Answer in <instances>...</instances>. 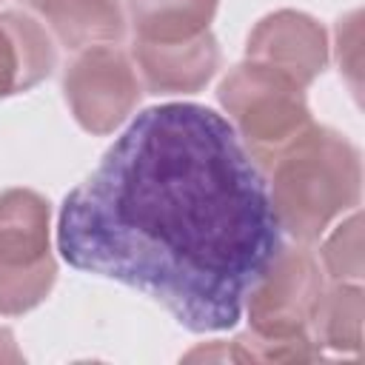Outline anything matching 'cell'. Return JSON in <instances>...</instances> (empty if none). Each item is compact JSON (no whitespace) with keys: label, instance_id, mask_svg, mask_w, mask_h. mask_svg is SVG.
I'll return each instance as SVG.
<instances>
[{"label":"cell","instance_id":"obj_14","mask_svg":"<svg viewBox=\"0 0 365 365\" xmlns=\"http://www.w3.org/2000/svg\"><path fill=\"white\" fill-rule=\"evenodd\" d=\"M57 279L54 257L34 265H6L0 262V317H17L37 308Z\"/></svg>","mask_w":365,"mask_h":365},{"label":"cell","instance_id":"obj_5","mask_svg":"<svg viewBox=\"0 0 365 365\" xmlns=\"http://www.w3.org/2000/svg\"><path fill=\"white\" fill-rule=\"evenodd\" d=\"M66 103L88 134H111L140 103L143 80L128 51L117 43L86 46L63 74Z\"/></svg>","mask_w":365,"mask_h":365},{"label":"cell","instance_id":"obj_16","mask_svg":"<svg viewBox=\"0 0 365 365\" xmlns=\"http://www.w3.org/2000/svg\"><path fill=\"white\" fill-rule=\"evenodd\" d=\"M359 11H351L336 26V60L339 68L351 74V88L359 91Z\"/></svg>","mask_w":365,"mask_h":365},{"label":"cell","instance_id":"obj_17","mask_svg":"<svg viewBox=\"0 0 365 365\" xmlns=\"http://www.w3.org/2000/svg\"><path fill=\"white\" fill-rule=\"evenodd\" d=\"M0 359H20V351L14 348V336L9 328H0Z\"/></svg>","mask_w":365,"mask_h":365},{"label":"cell","instance_id":"obj_3","mask_svg":"<svg viewBox=\"0 0 365 365\" xmlns=\"http://www.w3.org/2000/svg\"><path fill=\"white\" fill-rule=\"evenodd\" d=\"M217 94L231 128L262 171L314 123L305 86L259 60L234 66L220 83Z\"/></svg>","mask_w":365,"mask_h":365},{"label":"cell","instance_id":"obj_15","mask_svg":"<svg viewBox=\"0 0 365 365\" xmlns=\"http://www.w3.org/2000/svg\"><path fill=\"white\" fill-rule=\"evenodd\" d=\"M319 259L334 282H362V217L356 208L325 237Z\"/></svg>","mask_w":365,"mask_h":365},{"label":"cell","instance_id":"obj_11","mask_svg":"<svg viewBox=\"0 0 365 365\" xmlns=\"http://www.w3.org/2000/svg\"><path fill=\"white\" fill-rule=\"evenodd\" d=\"M217 0H128L137 40L180 43L208 31Z\"/></svg>","mask_w":365,"mask_h":365},{"label":"cell","instance_id":"obj_12","mask_svg":"<svg viewBox=\"0 0 365 365\" xmlns=\"http://www.w3.org/2000/svg\"><path fill=\"white\" fill-rule=\"evenodd\" d=\"M362 285L359 282H334L322 291L319 308L311 322V339L319 348L336 354L362 351Z\"/></svg>","mask_w":365,"mask_h":365},{"label":"cell","instance_id":"obj_10","mask_svg":"<svg viewBox=\"0 0 365 365\" xmlns=\"http://www.w3.org/2000/svg\"><path fill=\"white\" fill-rule=\"evenodd\" d=\"M48 202L31 188H9L0 194V262L34 265L48 251Z\"/></svg>","mask_w":365,"mask_h":365},{"label":"cell","instance_id":"obj_4","mask_svg":"<svg viewBox=\"0 0 365 365\" xmlns=\"http://www.w3.org/2000/svg\"><path fill=\"white\" fill-rule=\"evenodd\" d=\"M325 291L317 254L305 245H279L265 274L245 297L251 331L262 336H311V322Z\"/></svg>","mask_w":365,"mask_h":365},{"label":"cell","instance_id":"obj_6","mask_svg":"<svg viewBox=\"0 0 365 365\" xmlns=\"http://www.w3.org/2000/svg\"><path fill=\"white\" fill-rule=\"evenodd\" d=\"M245 57L268 63L308 88L328 63V34L314 17L282 9L254 26L245 43Z\"/></svg>","mask_w":365,"mask_h":365},{"label":"cell","instance_id":"obj_2","mask_svg":"<svg viewBox=\"0 0 365 365\" xmlns=\"http://www.w3.org/2000/svg\"><path fill=\"white\" fill-rule=\"evenodd\" d=\"M262 174H268V197L279 228L305 245L359 205L362 154L328 125L311 123Z\"/></svg>","mask_w":365,"mask_h":365},{"label":"cell","instance_id":"obj_1","mask_svg":"<svg viewBox=\"0 0 365 365\" xmlns=\"http://www.w3.org/2000/svg\"><path fill=\"white\" fill-rule=\"evenodd\" d=\"M279 245L262 168L197 103L140 111L57 220L71 268L143 291L197 334L240 322Z\"/></svg>","mask_w":365,"mask_h":365},{"label":"cell","instance_id":"obj_13","mask_svg":"<svg viewBox=\"0 0 365 365\" xmlns=\"http://www.w3.org/2000/svg\"><path fill=\"white\" fill-rule=\"evenodd\" d=\"M322 348L311 336H262L245 331L231 342H217V351L197 348L185 359H228V362H311L319 359Z\"/></svg>","mask_w":365,"mask_h":365},{"label":"cell","instance_id":"obj_8","mask_svg":"<svg viewBox=\"0 0 365 365\" xmlns=\"http://www.w3.org/2000/svg\"><path fill=\"white\" fill-rule=\"evenodd\" d=\"M57 63L54 40L29 11L0 14V100L34 88Z\"/></svg>","mask_w":365,"mask_h":365},{"label":"cell","instance_id":"obj_9","mask_svg":"<svg viewBox=\"0 0 365 365\" xmlns=\"http://www.w3.org/2000/svg\"><path fill=\"white\" fill-rule=\"evenodd\" d=\"M40 17L46 31L66 48L80 51L97 43H117L125 34L120 0H20Z\"/></svg>","mask_w":365,"mask_h":365},{"label":"cell","instance_id":"obj_7","mask_svg":"<svg viewBox=\"0 0 365 365\" xmlns=\"http://www.w3.org/2000/svg\"><path fill=\"white\" fill-rule=\"evenodd\" d=\"M131 60L151 94H194L220 68V46L211 31L180 43L134 40Z\"/></svg>","mask_w":365,"mask_h":365}]
</instances>
